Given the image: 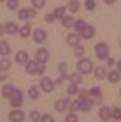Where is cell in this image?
<instances>
[{
  "label": "cell",
  "instance_id": "1",
  "mask_svg": "<svg viewBox=\"0 0 121 122\" xmlns=\"http://www.w3.org/2000/svg\"><path fill=\"white\" fill-rule=\"evenodd\" d=\"M95 52H96V57H98L99 60H105V58H108L110 48H108V45H107V44L99 42V44L95 45Z\"/></svg>",
  "mask_w": 121,
  "mask_h": 122
},
{
  "label": "cell",
  "instance_id": "2",
  "mask_svg": "<svg viewBox=\"0 0 121 122\" xmlns=\"http://www.w3.org/2000/svg\"><path fill=\"white\" fill-rule=\"evenodd\" d=\"M77 70H79L82 74H89L90 71H92V63H90V60L82 58L79 63H77Z\"/></svg>",
  "mask_w": 121,
  "mask_h": 122
},
{
  "label": "cell",
  "instance_id": "3",
  "mask_svg": "<svg viewBox=\"0 0 121 122\" xmlns=\"http://www.w3.org/2000/svg\"><path fill=\"white\" fill-rule=\"evenodd\" d=\"M10 105L13 106V108H18V106L22 105V93L19 89H15V92L12 93L10 96Z\"/></svg>",
  "mask_w": 121,
  "mask_h": 122
},
{
  "label": "cell",
  "instance_id": "4",
  "mask_svg": "<svg viewBox=\"0 0 121 122\" xmlns=\"http://www.w3.org/2000/svg\"><path fill=\"white\" fill-rule=\"evenodd\" d=\"M35 15H37V12L34 9H22V10H19V19L26 20L28 18H34Z\"/></svg>",
  "mask_w": 121,
  "mask_h": 122
},
{
  "label": "cell",
  "instance_id": "5",
  "mask_svg": "<svg viewBox=\"0 0 121 122\" xmlns=\"http://www.w3.org/2000/svg\"><path fill=\"white\" fill-rule=\"evenodd\" d=\"M9 119H10L12 122H22V121L25 119V113H23L22 111H13V112H10Z\"/></svg>",
  "mask_w": 121,
  "mask_h": 122
},
{
  "label": "cell",
  "instance_id": "6",
  "mask_svg": "<svg viewBox=\"0 0 121 122\" xmlns=\"http://www.w3.org/2000/svg\"><path fill=\"white\" fill-rule=\"evenodd\" d=\"M35 57H37V61H38V63L44 64L45 61L48 60V51L45 50V48H41V50H38V51H37Z\"/></svg>",
  "mask_w": 121,
  "mask_h": 122
},
{
  "label": "cell",
  "instance_id": "7",
  "mask_svg": "<svg viewBox=\"0 0 121 122\" xmlns=\"http://www.w3.org/2000/svg\"><path fill=\"white\" fill-rule=\"evenodd\" d=\"M94 35H95V29H94V26H90V25H86V28L80 32V36L85 38V39H90Z\"/></svg>",
  "mask_w": 121,
  "mask_h": 122
},
{
  "label": "cell",
  "instance_id": "8",
  "mask_svg": "<svg viewBox=\"0 0 121 122\" xmlns=\"http://www.w3.org/2000/svg\"><path fill=\"white\" fill-rule=\"evenodd\" d=\"M41 89H44V92H51L54 89V83L48 77H42L41 79Z\"/></svg>",
  "mask_w": 121,
  "mask_h": 122
},
{
  "label": "cell",
  "instance_id": "9",
  "mask_svg": "<svg viewBox=\"0 0 121 122\" xmlns=\"http://www.w3.org/2000/svg\"><path fill=\"white\" fill-rule=\"evenodd\" d=\"M99 116L102 121H108L110 118H112V111L108 108V106H102L99 111Z\"/></svg>",
  "mask_w": 121,
  "mask_h": 122
},
{
  "label": "cell",
  "instance_id": "10",
  "mask_svg": "<svg viewBox=\"0 0 121 122\" xmlns=\"http://www.w3.org/2000/svg\"><path fill=\"white\" fill-rule=\"evenodd\" d=\"M45 38H47V34H45V30H42V29H37L35 32H34V39H35V42L41 44V42L45 41Z\"/></svg>",
  "mask_w": 121,
  "mask_h": 122
},
{
  "label": "cell",
  "instance_id": "11",
  "mask_svg": "<svg viewBox=\"0 0 121 122\" xmlns=\"http://www.w3.org/2000/svg\"><path fill=\"white\" fill-rule=\"evenodd\" d=\"M5 30L9 34V35H15L19 30V28H18V25L16 23H13V22H9V23H6V26H5Z\"/></svg>",
  "mask_w": 121,
  "mask_h": 122
},
{
  "label": "cell",
  "instance_id": "12",
  "mask_svg": "<svg viewBox=\"0 0 121 122\" xmlns=\"http://www.w3.org/2000/svg\"><path fill=\"white\" fill-rule=\"evenodd\" d=\"M26 71L29 74L38 73V63H37V61H28V63H26Z\"/></svg>",
  "mask_w": 121,
  "mask_h": 122
},
{
  "label": "cell",
  "instance_id": "13",
  "mask_svg": "<svg viewBox=\"0 0 121 122\" xmlns=\"http://www.w3.org/2000/svg\"><path fill=\"white\" fill-rule=\"evenodd\" d=\"M66 106H67V99H58L54 105V108L57 112H63L66 109Z\"/></svg>",
  "mask_w": 121,
  "mask_h": 122
},
{
  "label": "cell",
  "instance_id": "14",
  "mask_svg": "<svg viewBox=\"0 0 121 122\" xmlns=\"http://www.w3.org/2000/svg\"><path fill=\"white\" fill-rule=\"evenodd\" d=\"M79 105H80V109L86 112V111L90 109V106H92L94 103H92V100H89V99L85 97V99H79Z\"/></svg>",
  "mask_w": 121,
  "mask_h": 122
},
{
  "label": "cell",
  "instance_id": "15",
  "mask_svg": "<svg viewBox=\"0 0 121 122\" xmlns=\"http://www.w3.org/2000/svg\"><path fill=\"white\" fill-rule=\"evenodd\" d=\"M79 39H80L79 35L70 34V35L67 36V44H69V45H73V47H77V45H79Z\"/></svg>",
  "mask_w": 121,
  "mask_h": 122
},
{
  "label": "cell",
  "instance_id": "16",
  "mask_svg": "<svg viewBox=\"0 0 121 122\" xmlns=\"http://www.w3.org/2000/svg\"><path fill=\"white\" fill-rule=\"evenodd\" d=\"M16 61H18L19 64H26L28 63V54L25 51H19L16 54Z\"/></svg>",
  "mask_w": 121,
  "mask_h": 122
},
{
  "label": "cell",
  "instance_id": "17",
  "mask_svg": "<svg viewBox=\"0 0 121 122\" xmlns=\"http://www.w3.org/2000/svg\"><path fill=\"white\" fill-rule=\"evenodd\" d=\"M120 73L118 71H111V73H108V80L111 81V83H117V81H120Z\"/></svg>",
  "mask_w": 121,
  "mask_h": 122
},
{
  "label": "cell",
  "instance_id": "18",
  "mask_svg": "<svg viewBox=\"0 0 121 122\" xmlns=\"http://www.w3.org/2000/svg\"><path fill=\"white\" fill-rule=\"evenodd\" d=\"M0 54H2V57L5 55H9L10 54V48H9V45H7V42H2L0 44Z\"/></svg>",
  "mask_w": 121,
  "mask_h": 122
},
{
  "label": "cell",
  "instance_id": "19",
  "mask_svg": "<svg viewBox=\"0 0 121 122\" xmlns=\"http://www.w3.org/2000/svg\"><path fill=\"white\" fill-rule=\"evenodd\" d=\"M74 23H76V22H74V19H73L72 16H64V18H63V26H66V28H72Z\"/></svg>",
  "mask_w": 121,
  "mask_h": 122
},
{
  "label": "cell",
  "instance_id": "20",
  "mask_svg": "<svg viewBox=\"0 0 121 122\" xmlns=\"http://www.w3.org/2000/svg\"><path fill=\"white\" fill-rule=\"evenodd\" d=\"M13 92H15V89H13L12 86H5V87L2 89V93H3L5 97H10Z\"/></svg>",
  "mask_w": 121,
  "mask_h": 122
},
{
  "label": "cell",
  "instance_id": "21",
  "mask_svg": "<svg viewBox=\"0 0 121 122\" xmlns=\"http://www.w3.org/2000/svg\"><path fill=\"white\" fill-rule=\"evenodd\" d=\"M82 77H80V74H77V73H73L72 76H70V81L73 83V84H79V83H82Z\"/></svg>",
  "mask_w": 121,
  "mask_h": 122
},
{
  "label": "cell",
  "instance_id": "22",
  "mask_svg": "<svg viewBox=\"0 0 121 122\" xmlns=\"http://www.w3.org/2000/svg\"><path fill=\"white\" fill-rule=\"evenodd\" d=\"M94 74H95V77H98V79H104L105 77V68L104 67H96Z\"/></svg>",
  "mask_w": 121,
  "mask_h": 122
},
{
  "label": "cell",
  "instance_id": "23",
  "mask_svg": "<svg viewBox=\"0 0 121 122\" xmlns=\"http://www.w3.org/2000/svg\"><path fill=\"white\" fill-rule=\"evenodd\" d=\"M28 95H29V97H31V99H38V96H39V93H38V89H37L35 86H32L31 89H29Z\"/></svg>",
  "mask_w": 121,
  "mask_h": 122
},
{
  "label": "cell",
  "instance_id": "24",
  "mask_svg": "<svg viewBox=\"0 0 121 122\" xmlns=\"http://www.w3.org/2000/svg\"><path fill=\"white\" fill-rule=\"evenodd\" d=\"M29 34H31V28H29V25H25V26L21 29V32H19V35H21L22 38L29 36Z\"/></svg>",
  "mask_w": 121,
  "mask_h": 122
},
{
  "label": "cell",
  "instance_id": "25",
  "mask_svg": "<svg viewBox=\"0 0 121 122\" xmlns=\"http://www.w3.org/2000/svg\"><path fill=\"white\" fill-rule=\"evenodd\" d=\"M54 16H55V19H63L64 18V7H57L54 10Z\"/></svg>",
  "mask_w": 121,
  "mask_h": 122
},
{
  "label": "cell",
  "instance_id": "26",
  "mask_svg": "<svg viewBox=\"0 0 121 122\" xmlns=\"http://www.w3.org/2000/svg\"><path fill=\"white\" fill-rule=\"evenodd\" d=\"M69 9H70V12L76 13V12L79 10V2H77V0H72L70 5H69Z\"/></svg>",
  "mask_w": 121,
  "mask_h": 122
},
{
  "label": "cell",
  "instance_id": "27",
  "mask_svg": "<svg viewBox=\"0 0 121 122\" xmlns=\"http://www.w3.org/2000/svg\"><path fill=\"white\" fill-rule=\"evenodd\" d=\"M74 26H76V30H77V32L80 34L82 30L86 28V22H85V20H77L76 23H74Z\"/></svg>",
  "mask_w": 121,
  "mask_h": 122
},
{
  "label": "cell",
  "instance_id": "28",
  "mask_svg": "<svg viewBox=\"0 0 121 122\" xmlns=\"http://www.w3.org/2000/svg\"><path fill=\"white\" fill-rule=\"evenodd\" d=\"M85 7L88 10H94L96 7V3H95V0H86L85 2Z\"/></svg>",
  "mask_w": 121,
  "mask_h": 122
},
{
  "label": "cell",
  "instance_id": "29",
  "mask_svg": "<svg viewBox=\"0 0 121 122\" xmlns=\"http://www.w3.org/2000/svg\"><path fill=\"white\" fill-rule=\"evenodd\" d=\"M32 5L35 9H42L45 5V0H32Z\"/></svg>",
  "mask_w": 121,
  "mask_h": 122
},
{
  "label": "cell",
  "instance_id": "30",
  "mask_svg": "<svg viewBox=\"0 0 121 122\" xmlns=\"http://www.w3.org/2000/svg\"><path fill=\"white\" fill-rule=\"evenodd\" d=\"M77 92H79V90H77V86L73 84V83H72V84L69 86V89H67V93H69V95H76Z\"/></svg>",
  "mask_w": 121,
  "mask_h": 122
},
{
  "label": "cell",
  "instance_id": "31",
  "mask_svg": "<svg viewBox=\"0 0 121 122\" xmlns=\"http://www.w3.org/2000/svg\"><path fill=\"white\" fill-rule=\"evenodd\" d=\"M18 5H19V0H9V2H7V7H9L10 10L16 9V7H18Z\"/></svg>",
  "mask_w": 121,
  "mask_h": 122
},
{
  "label": "cell",
  "instance_id": "32",
  "mask_svg": "<svg viewBox=\"0 0 121 122\" xmlns=\"http://www.w3.org/2000/svg\"><path fill=\"white\" fill-rule=\"evenodd\" d=\"M41 118H42V116H41V113H39L38 111H32V112H31V119H32L34 122H37V121H39Z\"/></svg>",
  "mask_w": 121,
  "mask_h": 122
},
{
  "label": "cell",
  "instance_id": "33",
  "mask_svg": "<svg viewBox=\"0 0 121 122\" xmlns=\"http://www.w3.org/2000/svg\"><path fill=\"white\" fill-rule=\"evenodd\" d=\"M77 121H79V119H77V115L73 113V112L66 116V122H77Z\"/></svg>",
  "mask_w": 121,
  "mask_h": 122
},
{
  "label": "cell",
  "instance_id": "34",
  "mask_svg": "<svg viewBox=\"0 0 121 122\" xmlns=\"http://www.w3.org/2000/svg\"><path fill=\"white\" fill-rule=\"evenodd\" d=\"M0 67H2V70H7V68L10 67V61H9V60H6V58H2Z\"/></svg>",
  "mask_w": 121,
  "mask_h": 122
},
{
  "label": "cell",
  "instance_id": "35",
  "mask_svg": "<svg viewBox=\"0 0 121 122\" xmlns=\"http://www.w3.org/2000/svg\"><path fill=\"white\" fill-rule=\"evenodd\" d=\"M83 54H85V48L80 47V45H77L76 50H74V55H76V57H82Z\"/></svg>",
  "mask_w": 121,
  "mask_h": 122
},
{
  "label": "cell",
  "instance_id": "36",
  "mask_svg": "<svg viewBox=\"0 0 121 122\" xmlns=\"http://www.w3.org/2000/svg\"><path fill=\"white\" fill-rule=\"evenodd\" d=\"M112 118L115 121H120L121 119V109H114L112 111Z\"/></svg>",
  "mask_w": 121,
  "mask_h": 122
},
{
  "label": "cell",
  "instance_id": "37",
  "mask_svg": "<svg viewBox=\"0 0 121 122\" xmlns=\"http://www.w3.org/2000/svg\"><path fill=\"white\" fill-rule=\"evenodd\" d=\"M79 108H80V105H79V100H74V102L72 103V106H70V111H72V112H76Z\"/></svg>",
  "mask_w": 121,
  "mask_h": 122
},
{
  "label": "cell",
  "instance_id": "38",
  "mask_svg": "<svg viewBox=\"0 0 121 122\" xmlns=\"http://www.w3.org/2000/svg\"><path fill=\"white\" fill-rule=\"evenodd\" d=\"M41 122H54V118L50 116V115H44V116L41 118Z\"/></svg>",
  "mask_w": 121,
  "mask_h": 122
},
{
  "label": "cell",
  "instance_id": "39",
  "mask_svg": "<svg viewBox=\"0 0 121 122\" xmlns=\"http://www.w3.org/2000/svg\"><path fill=\"white\" fill-rule=\"evenodd\" d=\"M54 18H55L54 13H53V15H51V13H47V15H45V20H47V22H53Z\"/></svg>",
  "mask_w": 121,
  "mask_h": 122
},
{
  "label": "cell",
  "instance_id": "40",
  "mask_svg": "<svg viewBox=\"0 0 121 122\" xmlns=\"http://www.w3.org/2000/svg\"><path fill=\"white\" fill-rule=\"evenodd\" d=\"M58 70H60V71H61V73L64 74V73H66V64H60V67H58Z\"/></svg>",
  "mask_w": 121,
  "mask_h": 122
},
{
  "label": "cell",
  "instance_id": "41",
  "mask_svg": "<svg viewBox=\"0 0 121 122\" xmlns=\"http://www.w3.org/2000/svg\"><path fill=\"white\" fill-rule=\"evenodd\" d=\"M63 81H64V76H61L60 79H57V81H55V83H57V84H61Z\"/></svg>",
  "mask_w": 121,
  "mask_h": 122
},
{
  "label": "cell",
  "instance_id": "42",
  "mask_svg": "<svg viewBox=\"0 0 121 122\" xmlns=\"http://www.w3.org/2000/svg\"><path fill=\"white\" fill-rule=\"evenodd\" d=\"M42 71H44V67H42V66H39V67H38V73H39V74H41V73H42Z\"/></svg>",
  "mask_w": 121,
  "mask_h": 122
},
{
  "label": "cell",
  "instance_id": "43",
  "mask_svg": "<svg viewBox=\"0 0 121 122\" xmlns=\"http://www.w3.org/2000/svg\"><path fill=\"white\" fill-rule=\"evenodd\" d=\"M115 2V0H105V3H108V5H112Z\"/></svg>",
  "mask_w": 121,
  "mask_h": 122
},
{
  "label": "cell",
  "instance_id": "44",
  "mask_svg": "<svg viewBox=\"0 0 121 122\" xmlns=\"http://www.w3.org/2000/svg\"><path fill=\"white\" fill-rule=\"evenodd\" d=\"M117 67H118V71L121 73V61H118V64H117Z\"/></svg>",
  "mask_w": 121,
  "mask_h": 122
},
{
  "label": "cell",
  "instance_id": "45",
  "mask_svg": "<svg viewBox=\"0 0 121 122\" xmlns=\"http://www.w3.org/2000/svg\"><path fill=\"white\" fill-rule=\"evenodd\" d=\"M0 79L5 80V79H6V74H3V73H2V74H0Z\"/></svg>",
  "mask_w": 121,
  "mask_h": 122
},
{
  "label": "cell",
  "instance_id": "46",
  "mask_svg": "<svg viewBox=\"0 0 121 122\" xmlns=\"http://www.w3.org/2000/svg\"><path fill=\"white\" fill-rule=\"evenodd\" d=\"M0 2H3V0H0Z\"/></svg>",
  "mask_w": 121,
  "mask_h": 122
},
{
  "label": "cell",
  "instance_id": "47",
  "mask_svg": "<svg viewBox=\"0 0 121 122\" xmlns=\"http://www.w3.org/2000/svg\"><path fill=\"white\" fill-rule=\"evenodd\" d=\"M37 122H38V121H37Z\"/></svg>",
  "mask_w": 121,
  "mask_h": 122
}]
</instances>
